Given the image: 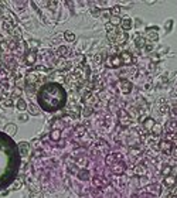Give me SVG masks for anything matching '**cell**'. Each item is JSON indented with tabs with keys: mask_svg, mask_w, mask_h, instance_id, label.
I'll list each match as a JSON object with an SVG mask.
<instances>
[{
	"mask_svg": "<svg viewBox=\"0 0 177 198\" xmlns=\"http://www.w3.org/2000/svg\"><path fill=\"white\" fill-rule=\"evenodd\" d=\"M38 102L41 108L47 112H54L63 109L67 103V92L65 89L55 82L45 84L41 86L38 92Z\"/></svg>",
	"mask_w": 177,
	"mask_h": 198,
	"instance_id": "6da1fadb",
	"label": "cell"
},
{
	"mask_svg": "<svg viewBox=\"0 0 177 198\" xmlns=\"http://www.w3.org/2000/svg\"><path fill=\"white\" fill-rule=\"evenodd\" d=\"M118 116H119V122H120L122 126H129V124L132 123V119H131L129 113L125 112L123 109H120V110L118 112Z\"/></svg>",
	"mask_w": 177,
	"mask_h": 198,
	"instance_id": "7a4b0ae2",
	"label": "cell"
},
{
	"mask_svg": "<svg viewBox=\"0 0 177 198\" xmlns=\"http://www.w3.org/2000/svg\"><path fill=\"white\" fill-rule=\"evenodd\" d=\"M118 86H119L120 92L125 94V95H128V94L132 92V84H131L129 81H126V79H122V81L118 84Z\"/></svg>",
	"mask_w": 177,
	"mask_h": 198,
	"instance_id": "3957f363",
	"label": "cell"
},
{
	"mask_svg": "<svg viewBox=\"0 0 177 198\" xmlns=\"http://www.w3.org/2000/svg\"><path fill=\"white\" fill-rule=\"evenodd\" d=\"M82 100H84V103H85L87 106H89V108L95 106V105H96V102H98V99H96V96H95L94 94H91V92H87V94L84 95V98H82Z\"/></svg>",
	"mask_w": 177,
	"mask_h": 198,
	"instance_id": "277c9868",
	"label": "cell"
},
{
	"mask_svg": "<svg viewBox=\"0 0 177 198\" xmlns=\"http://www.w3.org/2000/svg\"><path fill=\"white\" fill-rule=\"evenodd\" d=\"M36 60H37L36 51H27V52H26V55H24V62H26L27 65H33V64L36 62Z\"/></svg>",
	"mask_w": 177,
	"mask_h": 198,
	"instance_id": "5b68a950",
	"label": "cell"
},
{
	"mask_svg": "<svg viewBox=\"0 0 177 198\" xmlns=\"http://www.w3.org/2000/svg\"><path fill=\"white\" fill-rule=\"evenodd\" d=\"M106 64H108V67L118 68V67H120V65H122V60H120V57L113 55V57H111V58H108V60H106Z\"/></svg>",
	"mask_w": 177,
	"mask_h": 198,
	"instance_id": "8992f818",
	"label": "cell"
},
{
	"mask_svg": "<svg viewBox=\"0 0 177 198\" xmlns=\"http://www.w3.org/2000/svg\"><path fill=\"white\" fill-rule=\"evenodd\" d=\"M146 191L149 194H153V195L157 197V195L162 194V187H160V184H150V185L146 187Z\"/></svg>",
	"mask_w": 177,
	"mask_h": 198,
	"instance_id": "52a82bcc",
	"label": "cell"
},
{
	"mask_svg": "<svg viewBox=\"0 0 177 198\" xmlns=\"http://www.w3.org/2000/svg\"><path fill=\"white\" fill-rule=\"evenodd\" d=\"M146 35H147V40L149 41H157L159 40V33H157V28L156 27L147 28L146 30Z\"/></svg>",
	"mask_w": 177,
	"mask_h": 198,
	"instance_id": "ba28073f",
	"label": "cell"
},
{
	"mask_svg": "<svg viewBox=\"0 0 177 198\" xmlns=\"http://www.w3.org/2000/svg\"><path fill=\"white\" fill-rule=\"evenodd\" d=\"M119 57L122 60V64H125V65H131L133 62V57L131 55V52H128V51H123Z\"/></svg>",
	"mask_w": 177,
	"mask_h": 198,
	"instance_id": "9c48e42d",
	"label": "cell"
},
{
	"mask_svg": "<svg viewBox=\"0 0 177 198\" xmlns=\"http://www.w3.org/2000/svg\"><path fill=\"white\" fill-rule=\"evenodd\" d=\"M164 185L167 187V188H173V187H176L177 184V177L174 175H167V177H164Z\"/></svg>",
	"mask_w": 177,
	"mask_h": 198,
	"instance_id": "30bf717a",
	"label": "cell"
},
{
	"mask_svg": "<svg viewBox=\"0 0 177 198\" xmlns=\"http://www.w3.org/2000/svg\"><path fill=\"white\" fill-rule=\"evenodd\" d=\"M120 27H122L123 33H128V31L132 28V20H131L129 17H125V19H122V20H120Z\"/></svg>",
	"mask_w": 177,
	"mask_h": 198,
	"instance_id": "8fae6325",
	"label": "cell"
},
{
	"mask_svg": "<svg viewBox=\"0 0 177 198\" xmlns=\"http://www.w3.org/2000/svg\"><path fill=\"white\" fill-rule=\"evenodd\" d=\"M146 44H147V40L143 35H136L135 37V45H136V48H145Z\"/></svg>",
	"mask_w": 177,
	"mask_h": 198,
	"instance_id": "7c38bea8",
	"label": "cell"
},
{
	"mask_svg": "<svg viewBox=\"0 0 177 198\" xmlns=\"http://www.w3.org/2000/svg\"><path fill=\"white\" fill-rule=\"evenodd\" d=\"M126 41H128V33L118 31V35H116V40H115V44H125Z\"/></svg>",
	"mask_w": 177,
	"mask_h": 198,
	"instance_id": "4fadbf2b",
	"label": "cell"
},
{
	"mask_svg": "<svg viewBox=\"0 0 177 198\" xmlns=\"http://www.w3.org/2000/svg\"><path fill=\"white\" fill-rule=\"evenodd\" d=\"M19 148H20V154H22V156H28V153H30V146H28L27 142H20V143H19Z\"/></svg>",
	"mask_w": 177,
	"mask_h": 198,
	"instance_id": "5bb4252c",
	"label": "cell"
},
{
	"mask_svg": "<svg viewBox=\"0 0 177 198\" xmlns=\"http://www.w3.org/2000/svg\"><path fill=\"white\" fill-rule=\"evenodd\" d=\"M133 173L136 174V175H139V177H143V175L147 173V171H146L145 166H142V164H137V166H135V167H133Z\"/></svg>",
	"mask_w": 177,
	"mask_h": 198,
	"instance_id": "9a60e30c",
	"label": "cell"
},
{
	"mask_svg": "<svg viewBox=\"0 0 177 198\" xmlns=\"http://www.w3.org/2000/svg\"><path fill=\"white\" fill-rule=\"evenodd\" d=\"M4 132H6L7 134H10V136H14V134H16V132H17V126H16L14 123L6 124V127H4Z\"/></svg>",
	"mask_w": 177,
	"mask_h": 198,
	"instance_id": "2e32d148",
	"label": "cell"
},
{
	"mask_svg": "<svg viewBox=\"0 0 177 198\" xmlns=\"http://www.w3.org/2000/svg\"><path fill=\"white\" fill-rule=\"evenodd\" d=\"M172 143H169L167 140L166 142H162L160 143V151H163V153H166V154H170V150H172Z\"/></svg>",
	"mask_w": 177,
	"mask_h": 198,
	"instance_id": "e0dca14e",
	"label": "cell"
},
{
	"mask_svg": "<svg viewBox=\"0 0 177 198\" xmlns=\"http://www.w3.org/2000/svg\"><path fill=\"white\" fill-rule=\"evenodd\" d=\"M155 120L152 119V118H147V119H145L143 120V127H145V130H147V132H150L152 130V127L155 126Z\"/></svg>",
	"mask_w": 177,
	"mask_h": 198,
	"instance_id": "ac0fdd59",
	"label": "cell"
},
{
	"mask_svg": "<svg viewBox=\"0 0 177 198\" xmlns=\"http://www.w3.org/2000/svg\"><path fill=\"white\" fill-rule=\"evenodd\" d=\"M112 171L115 174H123L125 173V166L122 163H118V164L112 166Z\"/></svg>",
	"mask_w": 177,
	"mask_h": 198,
	"instance_id": "d6986e66",
	"label": "cell"
},
{
	"mask_svg": "<svg viewBox=\"0 0 177 198\" xmlns=\"http://www.w3.org/2000/svg\"><path fill=\"white\" fill-rule=\"evenodd\" d=\"M150 132H152V134H155V136H157V137H159V136L163 133V127H162V124L155 123V126L152 127V130H150Z\"/></svg>",
	"mask_w": 177,
	"mask_h": 198,
	"instance_id": "ffe728a7",
	"label": "cell"
},
{
	"mask_svg": "<svg viewBox=\"0 0 177 198\" xmlns=\"http://www.w3.org/2000/svg\"><path fill=\"white\" fill-rule=\"evenodd\" d=\"M77 175H78V178H79V180L87 181V180L89 178V171H88V170H79Z\"/></svg>",
	"mask_w": 177,
	"mask_h": 198,
	"instance_id": "44dd1931",
	"label": "cell"
},
{
	"mask_svg": "<svg viewBox=\"0 0 177 198\" xmlns=\"http://www.w3.org/2000/svg\"><path fill=\"white\" fill-rule=\"evenodd\" d=\"M27 109H28V113H31V115H34V116H38V115H40V109H38L36 105H28Z\"/></svg>",
	"mask_w": 177,
	"mask_h": 198,
	"instance_id": "7402d4cb",
	"label": "cell"
},
{
	"mask_svg": "<svg viewBox=\"0 0 177 198\" xmlns=\"http://www.w3.org/2000/svg\"><path fill=\"white\" fill-rule=\"evenodd\" d=\"M64 38H65V41H69V43H72V41H75V34H74L72 31L67 30L65 33H64Z\"/></svg>",
	"mask_w": 177,
	"mask_h": 198,
	"instance_id": "603a6c76",
	"label": "cell"
},
{
	"mask_svg": "<svg viewBox=\"0 0 177 198\" xmlns=\"http://www.w3.org/2000/svg\"><path fill=\"white\" fill-rule=\"evenodd\" d=\"M120 11H122V7L119 6V4H116V6H113L111 9V14L112 16H115V17H119V14H120Z\"/></svg>",
	"mask_w": 177,
	"mask_h": 198,
	"instance_id": "cb8c5ba5",
	"label": "cell"
},
{
	"mask_svg": "<svg viewBox=\"0 0 177 198\" xmlns=\"http://www.w3.org/2000/svg\"><path fill=\"white\" fill-rule=\"evenodd\" d=\"M60 137H61V130H60V129H54V130L51 132V139H52L54 142H57V140H60Z\"/></svg>",
	"mask_w": 177,
	"mask_h": 198,
	"instance_id": "d4e9b609",
	"label": "cell"
},
{
	"mask_svg": "<svg viewBox=\"0 0 177 198\" xmlns=\"http://www.w3.org/2000/svg\"><path fill=\"white\" fill-rule=\"evenodd\" d=\"M116 35H118V30H113V31H109V33L106 34V37H108V40L111 41L112 44H115V40H116Z\"/></svg>",
	"mask_w": 177,
	"mask_h": 198,
	"instance_id": "484cf974",
	"label": "cell"
},
{
	"mask_svg": "<svg viewBox=\"0 0 177 198\" xmlns=\"http://www.w3.org/2000/svg\"><path fill=\"white\" fill-rule=\"evenodd\" d=\"M170 112V108H169V105L166 103V105H160L159 106V113L160 115H167Z\"/></svg>",
	"mask_w": 177,
	"mask_h": 198,
	"instance_id": "4316f807",
	"label": "cell"
},
{
	"mask_svg": "<svg viewBox=\"0 0 177 198\" xmlns=\"http://www.w3.org/2000/svg\"><path fill=\"white\" fill-rule=\"evenodd\" d=\"M17 109L22 110V112H24V110L27 109V103H26L24 99H19V100H17Z\"/></svg>",
	"mask_w": 177,
	"mask_h": 198,
	"instance_id": "83f0119b",
	"label": "cell"
},
{
	"mask_svg": "<svg viewBox=\"0 0 177 198\" xmlns=\"http://www.w3.org/2000/svg\"><path fill=\"white\" fill-rule=\"evenodd\" d=\"M170 173H172V166L170 164H164L163 169H162V174L164 177H167V175H170Z\"/></svg>",
	"mask_w": 177,
	"mask_h": 198,
	"instance_id": "f1b7e54d",
	"label": "cell"
},
{
	"mask_svg": "<svg viewBox=\"0 0 177 198\" xmlns=\"http://www.w3.org/2000/svg\"><path fill=\"white\" fill-rule=\"evenodd\" d=\"M57 52H58L60 57H65V55H68L69 51H68V48H67L65 45H61V47H58V51Z\"/></svg>",
	"mask_w": 177,
	"mask_h": 198,
	"instance_id": "f546056e",
	"label": "cell"
},
{
	"mask_svg": "<svg viewBox=\"0 0 177 198\" xmlns=\"http://www.w3.org/2000/svg\"><path fill=\"white\" fill-rule=\"evenodd\" d=\"M92 183H94V185H96V187H102V185L105 184V181H102L99 177H94V178H92Z\"/></svg>",
	"mask_w": 177,
	"mask_h": 198,
	"instance_id": "4dcf8cb0",
	"label": "cell"
},
{
	"mask_svg": "<svg viewBox=\"0 0 177 198\" xmlns=\"http://www.w3.org/2000/svg\"><path fill=\"white\" fill-rule=\"evenodd\" d=\"M23 187V183H22V180H16L13 184H11V190H20Z\"/></svg>",
	"mask_w": 177,
	"mask_h": 198,
	"instance_id": "1f68e13d",
	"label": "cell"
},
{
	"mask_svg": "<svg viewBox=\"0 0 177 198\" xmlns=\"http://www.w3.org/2000/svg\"><path fill=\"white\" fill-rule=\"evenodd\" d=\"M11 34L16 35V37H22V28L17 27V25H14V28L11 30Z\"/></svg>",
	"mask_w": 177,
	"mask_h": 198,
	"instance_id": "d6a6232c",
	"label": "cell"
},
{
	"mask_svg": "<svg viewBox=\"0 0 177 198\" xmlns=\"http://www.w3.org/2000/svg\"><path fill=\"white\" fill-rule=\"evenodd\" d=\"M164 28H166V31L167 33H170L172 31V28H173V20L170 19V20H167L166 23H164Z\"/></svg>",
	"mask_w": 177,
	"mask_h": 198,
	"instance_id": "836d02e7",
	"label": "cell"
},
{
	"mask_svg": "<svg viewBox=\"0 0 177 198\" xmlns=\"http://www.w3.org/2000/svg\"><path fill=\"white\" fill-rule=\"evenodd\" d=\"M91 14L94 16V17H98V16H101V10L98 9V7H91Z\"/></svg>",
	"mask_w": 177,
	"mask_h": 198,
	"instance_id": "e575fe53",
	"label": "cell"
},
{
	"mask_svg": "<svg viewBox=\"0 0 177 198\" xmlns=\"http://www.w3.org/2000/svg\"><path fill=\"white\" fill-rule=\"evenodd\" d=\"M120 20H122V19H119V17H115V16H112L111 20H109V23H111L112 25H118V24H120Z\"/></svg>",
	"mask_w": 177,
	"mask_h": 198,
	"instance_id": "d590c367",
	"label": "cell"
},
{
	"mask_svg": "<svg viewBox=\"0 0 177 198\" xmlns=\"http://www.w3.org/2000/svg\"><path fill=\"white\" fill-rule=\"evenodd\" d=\"M75 132H77L78 136H84V134H85V127H84V126H78V127L75 129Z\"/></svg>",
	"mask_w": 177,
	"mask_h": 198,
	"instance_id": "8d00e7d4",
	"label": "cell"
},
{
	"mask_svg": "<svg viewBox=\"0 0 177 198\" xmlns=\"http://www.w3.org/2000/svg\"><path fill=\"white\" fill-rule=\"evenodd\" d=\"M129 153H131L132 156H139V154L142 153V150H140V148H139V147H137V148L132 147V148H131V150H129Z\"/></svg>",
	"mask_w": 177,
	"mask_h": 198,
	"instance_id": "74e56055",
	"label": "cell"
},
{
	"mask_svg": "<svg viewBox=\"0 0 177 198\" xmlns=\"http://www.w3.org/2000/svg\"><path fill=\"white\" fill-rule=\"evenodd\" d=\"M91 113H92V108L85 106V108H84V110H82V115H84V116H89Z\"/></svg>",
	"mask_w": 177,
	"mask_h": 198,
	"instance_id": "f35d334b",
	"label": "cell"
},
{
	"mask_svg": "<svg viewBox=\"0 0 177 198\" xmlns=\"http://www.w3.org/2000/svg\"><path fill=\"white\" fill-rule=\"evenodd\" d=\"M170 156L177 160V146H173V147H172V150H170Z\"/></svg>",
	"mask_w": 177,
	"mask_h": 198,
	"instance_id": "ab89813d",
	"label": "cell"
},
{
	"mask_svg": "<svg viewBox=\"0 0 177 198\" xmlns=\"http://www.w3.org/2000/svg\"><path fill=\"white\" fill-rule=\"evenodd\" d=\"M113 161H115V156H113V154H109V156L106 157V164H108V166H111Z\"/></svg>",
	"mask_w": 177,
	"mask_h": 198,
	"instance_id": "60d3db41",
	"label": "cell"
},
{
	"mask_svg": "<svg viewBox=\"0 0 177 198\" xmlns=\"http://www.w3.org/2000/svg\"><path fill=\"white\" fill-rule=\"evenodd\" d=\"M105 30H106V31L109 33V31H113V30H116V27H115V25H112L111 23H106V24H105Z\"/></svg>",
	"mask_w": 177,
	"mask_h": 198,
	"instance_id": "b9f144b4",
	"label": "cell"
},
{
	"mask_svg": "<svg viewBox=\"0 0 177 198\" xmlns=\"http://www.w3.org/2000/svg\"><path fill=\"white\" fill-rule=\"evenodd\" d=\"M19 119H20V120H22V122H27V120H28V115H27V113H24V112H23L22 115H20V116H19Z\"/></svg>",
	"mask_w": 177,
	"mask_h": 198,
	"instance_id": "7bdbcfd3",
	"label": "cell"
},
{
	"mask_svg": "<svg viewBox=\"0 0 177 198\" xmlns=\"http://www.w3.org/2000/svg\"><path fill=\"white\" fill-rule=\"evenodd\" d=\"M20 95H22V89L20 88H16L13 91V94H11V96H20Z\"/></svg>",
	"mask_w": 177,
	"mask_h": 198,
	"instance_id": "ee69618b",
	"label": "cell"
},
{
	"mask_svg": "<svg viewBox=\"0 0 177 198\" xmlns=\"http://www.w3.org/2000/svg\"><path fill=\"white\" fill-rule=\"evenodd\" d=\"M145 51H146V52L153 51V45H152V44H146V45H145Z\"/></svg>",
	"mask_w": 177,
	"mask_h": 198,
	"instance_id": "f6af8a7d",
	"label": "cell"
},
{
	"mask_svg": "<svg viewBox=\"0 0 177 198\" xmlns=\"http://www.w3.org/2000/svg\"><path fill=\"white\" fill-rule=\"evenodd\" d=\"M3 103H4V106H13V99H7Z\"/></svg>",
	"mask_w": 177,
	"mask_h": 198,
	"instance_id": "bcb514c9",
	"label": "cell"
},
{
	"mask_svg": "<svg viewBox=\"0 0 177 198\" xmlns=\"http://www.w3.org/2000/svg\"><path fill=\"white\" fill-rule=\"evenodd\" d=\"M57 67H58V68H60V70H63V68H64V67H65V61H64V60H61V61H60V62H58V65H57Z\"/></svg>",
	"mask_w": 177,
	"mask_h": 198,
	"instance_id": "7dc6e473",
	"label": "cell"
},
{
	"mask_svg": "<svg viewBox=\"0 0 177 198\" xmlns=\"http://www.w3.org/2000/svg\"><path fill=\"white\" fill-rule=\"evenodd\" d=\"M87 163H88L87 159H79V160H77V164H87Z\"/></svg>",
	"mask_w": 177,
	"mask_h": 198,
	"instance_id": "c3c4849f",
	"label": "cell"
},
{
	"mask_svg": "<svg viewBox=\"0 0 177 198\" xmlns=\"http://www.w3.org/2000/svg\"><path fill=\"white\" fill-rule=\"evenodd\" d=\"M172 194H174V195H177V187H173V191H172Z\"/></svg>",
	"mask_w": 177,
	"mask_h": 198,
	"instance_id": "681fc988",
	"label": "cell"
},
{
	"mask_svg": "<svg viewBox=\"0 0 177 198\" xmlns=\"http://www.w3.org/2000/svg\"><path fill=\"white\" fill-rule=\"evenodd\" d=\"M150 86H152L150 84H146V85H145V89H150Z\"/></svg>",
	"mask_w": 177,
	"mask_h": 198,
	"instance_id": "f907efd6",
	"label": "cell"
},
{
	"mask_svg": "<svg viewBox=\"0 0 177 198\" xmlns=\"http://www.w3.org/2000/svg\"><path fill=\"white\" fill-rule=\"evenodd\" d=\"M167 198H177V195H174V194H170Z\"/></svg>",
	"mask_w": 177,
	"mask_h": 198,
	"instance_id": "816d5d0a",
	"label": "cell"
}]
</instances>
